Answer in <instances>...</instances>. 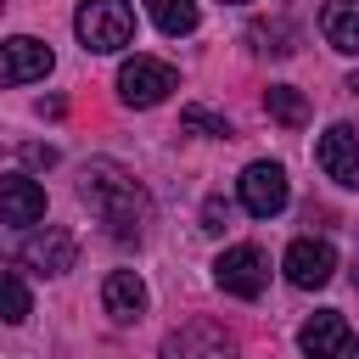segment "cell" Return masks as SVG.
<instances>
[{"label": "cell", "instance_id": "cell-8", "mask_svg": "<svg viewBox=\"0 0 359 359\" xmlns=\"http://www.w3.org/2000/svg\"><path fill=\"white\" fill-rule=\"evenodd\" d=\"M286 280L292 286H303V292H320L331 275H337V252H331V241H320V236H297L292 247H286Z\"/></svg>", "mask_w": 359, "mask_h": 359}, {"label": "cell", "instance_id": "cell-14", "mask_svg": "<svg viewBox=\"0 0 359 359\" xmlns=\"http://www.w3.org/2000/svg\"><path fill=\"white\" fill-rule=\"evenodd\" d=\"M320 34H325L331 50L359 56V0H331L325 17H320Z\"/></svg>", "mask_w": 359, "mask_h": 359}, {"label": "cell", "instance_id": "cell-5", "mask_svg": "<svg viewBox=\"0 0 359 359\" xmlns=\"http://www.w3.org/2000/svg\"><path fill=\"white\" fill-rule=\"evenodd\" d=\"M236 191H241V208H247L252 219H275V213L286 208V196H292L280 163H247L241 180H236Z\"/></svg>", "mask_w": 359, "mask_h": 359}, {"label": "cell", "instance_id": "cell-9", "mask_svg": "<svg viewBox=\"0 0 359 359\" xmlns=\"http://www.w3.org/2000/svg\"><path fill=\"white\" fill-rule=\"evenodd\" d=\"M163 359H236V342L213 320H191L174 337H163Z\"/></svg>", "mask_w": 359, "mask_h": 359}, {"label": "cell", "instance_id": "cell-22", "mask_svg": "<svg viewBox=\"0 0 359 359\" xmlns=\"http://www.w3.org/2000/svg\"><path fill=\"white\" fill-rule=\"evenodd\" d=\"M348 90H353V95H359V73H353V79H348Z\"/></svg>", "mask_w": 359, "mask_h": 359}, {"label": "cell", "instance_id": "cell-19", "mask_svg": "<svg viewBox=\"0 0 359 359\" xmlns=\"http://www.w3.org/2000/svg\"><path fill=\"white\" fill-rule=\"evenodd\" d=\"M0 286H6V320L22 325V320H28V286H22V269H6Z\"/></svg>", "mask_w": 359, "mask_h": 359}, {"label": "cell", "instance_id": "cell-15", "mask_svg": "<svg viewBox=\"0 0 359 359\" xmlns=\"http://www.w3.org/2000/svg\"><path fill=\"white\" fill-rule=\"evenodd\" d=\"M264 107H269V118L286 123V129H303V123H309V101H303V90H292V84H269Z\"/></svg>", "mask_w": 359, "mask_h": 359}, {"label": "cell", "instance_id": "cell-7", "mask_svg": "<svg viewBox=\"0 0 359 359\" xmlns=\"http://www.w3.org/2000/svg\"><path fill=\"white\" fill-rule=\"evenodd\" d=\"M17 258H22L28 269H39V275H67V269L79 264V241H73V230L45 224V230H34V236L17 247Z\"/></svg>", "mask_w": 359, "mask_h": 359}, {"label": "cell", "instance_id": "cell-11", "mask_svg": "<svg viewBox=\"0 0 359 359\" xmlns=\"http://www.w3.org/2000/svg\"><path fill=\"white\" fill-rule=\"evenodd\" d=\"M50 67H56V56H50V45H39L34 34H11V39H6V62H0V79H6V84L45 79Z\"/></svg>", "mask_w": 359, "mask_h": 359}, {"label": "cell", "instance_id": "cell-1", "mask_svg": "<svg viewBox=\"0 0 359 359\" xmlns=\"http://www.w3.org/2000/svg\"><path fill=\"white\" fill-rule=\"evenodd\" d=\"M79 196L90 202V213L107 224L112 241H140L146 224H151V196H146V185H140L135 174H123L118 163H107V157L84 163Z\"/></svg>", "mask_w": 359, "mask_h": 359}, {"label": "cell", "instance_id": "cell-3", "mask_svg": "<svg viewBox=\"0 0 359 359\" xmlns=\"http://www.w3.org/2000/svg\"><path fill=\"white\" fill-rule=\"evenodd\" d=\"M213 280H219V292H230V297H264V286H269V258H264V247H252V241H236V247H224L219 258H213Z\"/></svg>", "mask_w": 359, "mask_h": 359}, {"label": "cell", "instance_id": "cell-2", "mask_svg": "<svg viewBox=\"0 0 359 359\" xmlns=\"http://www.w3.org/2000/svg\"><path fill=\"white\" fill-rule=\"evenodd\" d=\"M73 28H79L84 50L112 56V50H123L135 39V11H129V0H84L79 17H73Z\"/></svg>", "mask_w": 359, "mask_h": 359}, {"label": "cell", "instance_id": "cell-23", "mask_svg": "<svg viewBox=\"0 0 359 359\" xmlns=\"http://www.w3.org/2000/svg\"><path fill=\"white\" fill-rule=\"evenodd\" d=\"M353 286H359V264H353Z\"/></svg>", "mask_w": 359, "mask_h": 359}, {"label": "cell", "instance_id": "cell-16", "mask_svg": "<svg viewBox=\"0 0 359 359\" xmlns=\"http://www.w3.org/2000/svg\"><path fill=\"white\" fill-rule=\"evenodd\" d=\"M146 11H151V22H157L168 39H180V34L196 28V0H146Z\"/></svg>", "mask_w": 359, "mask_h": 359}, {"label": "cell", "instance_id": "cell-6", "mask_svg": "<svg viewBox=\"0 0 359 359\" xmlns=\"http://www.w3.org/2000/svg\"><path fill=\"white\" fill-rule=\"evenodd\" d=\"M297 348H303V359H353V353H359L353 325H348L337 309L309 314V320H303V331H297Z\"/></svg>", "mask_w": 359, "mask_h": 359}, {"label": "cell", "instance_id": "cell-10", "mask_svg": "<svg viewBox=\"0 0 359 359\" xmlns=\"http://www.w3.org/2000/svg\"><path fill=\"white\" fill-rule=\"evenodd\" d=\"M314 157H320L325 180H337V185L359 191V135H353V123H331V129L320 135Z\"/></svg>", "mask_w": 359, "mask_h": 359}, {"label": "cell", "instance_id": "cell-21", "mask_svg": "<svg viewBox=\"0 0 359 359\" xmlns=\"http://www.w3.org/2000/svg\"><path fill=\"white\" fill-rule=\"evenodd\" d=\"M22 163H34V168H50V163H56V146H22Z\"/></svg>", "mask_w": 359, "mask_h": 359}, {"label": "cell", "instance_id": "cell-24", "mask_svg": "<svg viewBox=\"0 0 359 359\" xmlns=\"http://www.w3.org/2000/svg\"><path fill=\"white\" fill-rule=\"evenodd\" d=\"M230 6H241V0H230Z\"/></svg>", "mask_w": 359, "mask_h": 359}, {"label": "cell", "instance_id": "cell-13", "mask_svg": "<svg viewBox=\"0 0 359 359\" xmlns=\"http://www.w3.org/2000/svg\"><path fill=\"white\" fill-rule=\"evenodd\" d=\"M101 309H107L118 325L140 320V314H146V280H140L135 269H112V275L101 280Z\"/></svg>", "mask_w": 359, "mask_h": 359}, {"label": "cell", "instance_id": "cell-17", "mask_svg": "<svg viewBox=\"0 0 359 359\" xmlns=\"http://www.w3.org/2000/svg\"><path fill=\"white\" fill-rule=\"evenodd\" d=\"M252 39H258V50H269V56H292V50H297V28H292L286 17L252 22Z\"/></svg>", "mask_w": 359, "mask_h": 359}, {"label": "cell", "instance_id": "cell-20", "mask_svg": "<svg viewBox=\"0 0 359 359\" xmlns=\"http://www.w3.org/2000/svg\"><path fill=\"white\" fill-rule=\"evenodd\" d=\"M224 224H230V202H224V196H208V202H202V230L219 236Z\"/></svg>", "mask_w": 359, "mask_h": 359}, {"label": "cell", "instance_id": "cell-4", "mask_svg": "<svg viewBox=\"0 0 359 359\" xmlns=\"http://www.w3.org/2000/svg\"><path fill=\"white\" fill-rule=\"evenodd\" d=\"M168 90H180V73L168 62H157V56H129L118 67L123 107H157V101H168Z\"/></svg>", "mask_w": 359, "mask_h": 359}, {"label": "cell", "instance_id": "cell-18", "mask_svg": "<svg viewBox=\"0 0 359 359\" xmlns=\"http://www.w3.org/2000/svg\"><path fill=\"white\" fill-rule=\"evenodd\" d=\"M180 129H185V135H208V140L230 135V123H224L219 112H208V107H185V112H180Z\"/></svg>", "mask_w": 359, "mask_h": 359}, {"label": "cell", "instance_id": "cell-12", "mask_svg": "<svg viewBox=\"0 0 359 359\" xmlns=\"http://www.w3.org/2000/svg\"><path fill=\"white\" fill-rule=\"evenodd\" d=\"M0 219L17 224V230H22V224H39V219H45V191H39L28 174H6V180H0Z\"/></svg>", "mask_w": 359, "mask_h": 359}]
</instances>
